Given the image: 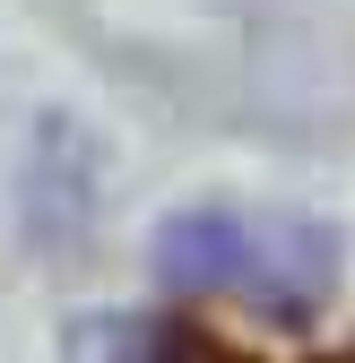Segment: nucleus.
Masks as SVG:
<instances>
[{
	"label": "nucleus",
	"instance_id": "1",
	"mask_svg": "<svg viewBox=\"0 0 355 363\" xmlns=\"http://www.w3.org/2000/svg\"><path fill=\"white\" fill-rule=\"evenodd\" d=\"M156 268L173 286L234 294L251 311H269L278 329H303L338 286V234L312 216H243V208H191L165 216Z\"/></svg>",
	"mask_w": 355,
	"mask_h": 363
},
{
	"label": "nucleus",
	"instance_id": "3",
	"mask_svg": "<svg viewBox=\"0 0 355 363\" xmlns=\"http://www.w3.org/2000/svg\"><path fill=\"white\" fill-rule=\"evenodd\" d=\"M156 363H251V354H234L226 337H208V329H156ZM321 363H355V346H338Z\"/></svg>",
	"mask_w": 355,
	"mask_h": 363
},
{
	"label": "nucleus",
	"instance_id": "2",
	"mask_svg": "<svg viewBox=\"0 0 355 363\" xmlns=\"http://www.w3.org/2000/svg\"><path fill=\"white\" fill-rule=\"evenodd\" d=\"M70 363H156V329L148 320H87L70 337Z\"/></svg>",
	"mask_w": 355,
	"mask_h": 363
}]
</instances>
